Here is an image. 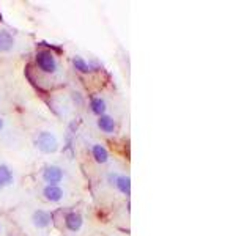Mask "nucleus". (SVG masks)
I'll return each mask as SVG.
<instances>
[{"mask_svg": "<svg viewBox=\"0 0 252 236\" xmlns=\"http://www.w3.org/2000/svg\"><path fill=\"white\" fill-rule=\"evenodd\" d=\"M19 222L22 224V232L29 228L35 236H47L54 225L52 213L37 205H27L21 210Z\"/></svg>", "mask_w": 252, "mask_h": 236, "instance_id": "1", "label": "nucleus"}, {"mask_svg": "<svg viewBox=\"0 0 252 236\" xmlns=\"http://www.w3.org/2000/svg\"><path fill=\"white\" fill-rule=\"evenodd\" d=\"M32 145L40 154L55 156L62 150V139L51 126H38L32 132Z\"/></svg>", "mask_w": 252, "mask_h": 236, "instance_id": "2", "label": "nucleus"}, {"mask_svg": "<svg viewBox=\"0 0 252 236\" xmlns=\"http://www.w3.org/2000/svg\"><path fill=\"white\" fill-rule=\"evenodd\" d=\"M35 68L40 74H43L46 77H51V79H59L63 73L62 69V63L60 59L57 57L52 49H38L35 52Z\"/></svg>", "mask_w": 252, "mask_h": 236, "instance_id": "3", "label": "nucleus"}, {"mask_svg": "<svg viewBox=\"0 0 252 236\" xmlns=\"http://www.w3.org/2000/svg\"><path fill=\"white\" fill-rule=\"evenodd\" d=\"M38 180L40 184H59V186H68L71 183V170L65 164L60 162H47L38 170Z\"/></svg>", "mask_w": 252, "mask_h": 236, "instance_id": "4", "label": "nucleus"}, {"mask_svg": "<svg viewBox=\"0 0 252 236\" xmlns=\"http://www.w3.org/2000/svg\"><path fill=\"white\" fill-rule=\"evenodd\" d=\"M37 194L43 202L49 205H57V206H68L73 200V194L69 192L68 186L40 184Z\"/></svg>", "mask_w": 252, "mask_h": 236, "instance_id": "5", "label": "nucleus"}, {"mask_svg": "<svg viewBox=\"0 0 252 236\" xmlns=\"http://www.w3.org/2000/svg\"><path fill=\"white\" fill-rule=\"evenodd\" d=\"M85 216L78 210H68L62 216V228L66 236H82L85 232Z\"/></svg>", "mask_w": 252, "mask_h": 236, "instance_id": "6", "label": "nucleus"}, {"mask_svg": "<svg viewBox=\"0 0 252 236\" xmlns=\"http://www.w3.org/2000/svg\"><path fill=\"white\" fill-rule=\"evenodd\" d=\"M106 183L117 192V194H120L123 197L131 195V176L128 172L109 169L106 172Z\"/></svg>", "mask_w": 252, "mask_h": 236, "instance_id": "7", "label": "nucleus"}, {"mask_svg": "<svg viewBox=\"0 0 252 236\" xmlns=\"http://www.w3.org/2000/svg\"><path fill=\"white\" fill-rule=\"evenodd\" d=\"M85 147L95 164H98V166H109L110 164L112 161L110 153L109 150L104 147L103 142H100L95 137H85Z\"/></svg>", "mask_w": 252, "mask_h": 236, "instance_id": "8", "label": "nucleus"}, {"mask_svg": "<svg viewBox=\"0 0 252 236\" xmlns=\"http://www.w3.org/2000/svg\"><path fill=\"white\" fill-rule=\"evenodd\" d=\"M21 47V41L18 35L10 27L0 25V55L16 54Z\"/></svg>", "mask_w": 252, "mask_h": 236, "instance_id": "9", "label": "nucleus"}, {"mask_svg": "<svg viewBox=\"0 0 252 236\" xmlns=\"http://www.w3.org/2000/svg\"><path fill=\"white\" fill-rule=\"evenodd\" d=\"M19 140H21V134L18 132L16 126L13 125V121L10 118L0 115V144L13 147V144L16 145Z\"/></svg>", "mask_w": 252, "mask_h": 236, "instance_id": "10", "label": "nucleus"}, {"mask_svg": "<svg viewBox=\"0 0 252 236\" xmlns=\"http://www.w3.org/2000/svg\"><path fill=\"white\" fill-rule=\"evenodd\" d=\"M18 186V175L16 170L10 164L0 161V188L5 191H13Z\"/></svg>", "mask_w": 252, "mask_h": 236, "instance_id": "11", "label": "nucleus"}, {"mask_svg": "<svg viewBox=\"0 0 252 236\" xmlns=\"http://www.w3.org/2000/svg\"><path fill=\"white\" fill-rule=\"evenodd\" d=\"M95 125H96V129L103 132L104 135H115L118 131L117 118L112 115V113H106V115L96 117Z\"/></svg>", "mask_w": 252, "mask_h": 236, "instance_id": "12", "label": "nucleus"}, {"mask_svg": "<svg viewBox=\"0 0 252 236\" xmlns=\"http://www.w3.org/2000/svg\"><path fill=\"white\" fill-rule=\"evenodd\" d=\"M88 109H90V112L93 113V115L101 117V115H106V113H109L110 104H109V101L103 95H96V96L90 98Z\"/></svg>", "mask_w": 252, "mask_h": 236, "instance_id": "13", "label": "nucleus"}, {"mask_svg": "<svg viewBox=\"0 0 252 236\" xmlns=\"http://www.w3.org/2000/svg\"><path fill=\"white\" fill-rule=\"evenodd\" d=\"M71 62H73V66H74V69L78 71V73L84 74V76L92 74L93 71H95V69H93V66L90 65V62L85 59V57H82V55H79V54L73 55Z\"/></svg>", "mask_w": 252, "mask_h": 236, "instance_id": "14", "label": "nucleus"}, {"mask_svg": "<svg viewBox=\"0 0 252 236\" xmlns=\"http://www.w3.org/2000/svg\"><path fill=\"white\" fill-rule=\"evenodd\" d=\"M8 236H27L22 230H18V228H13V230H8V233H6Z\"/></svg>", "mask_w": 252, "mask_h": 236, "instance_id": "15", "label": "nucleus"}, {"mask_svg": "<svg viewBox=\"0 0 252 236\" xmlns=\"http://www.w3.org/2000/svg\"><path fill=\"white\" fill-rule=\"evenodd\" d=\"M2 192H3V189H2V188H0V194H2Z\"/></svg>", "mask_w": 252, "mask_h": 236, "instance_id": "16", "label": "nucleus"}]
</instances>
